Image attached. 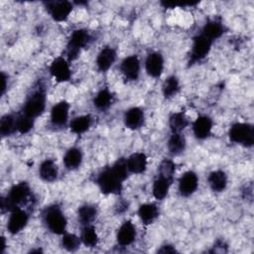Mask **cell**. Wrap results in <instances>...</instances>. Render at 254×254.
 <instances>
[{
    "label": "cell",
    "mask_w": 254,
    "mask_h": 254,
    "mask_svg": "<svg viewBox=\"0 0 254 254\" xmlns=\"http://www.w3.org/2000/svg\"><path fill=\"white\" fill-rule=\"evenodd\" d=\"M32 190L27 182H20L13 185L5 197H1V212H11L17 208H22L32 200Z\"/></svg>",
    "instance_id": "obj_1"
},
{
    "label": "cell",
    "mask_w": 254,
    "mask_h": 254,
    "mask_svg": "<svg viewBox=\"0 0 254 254\" xmlns=\"http://www.w3.org/2000/svg\"><path fill=\"white\" fill-rule=\"evenodd\" d=\"M91 42L92 35L86 29L78 28L73 30L66 44L64 58L68 63L75 61L79 57L81 51L88 47Z\"/></svg>",
    "instance_id": "obj_2"
},
{
    "label": "cell",
    "mask_w": 254,
    "mask_h": 254,
    "mask_svg": "<svg viewBox=\"0 0 254 254\" xmlns=\"http://www.w3.org/2000/svg\"><path fill=\"white\" fill-rule=\"evenodd\" d=\"M43 221L47 229L54 234L63 235L66 232L67 219L62 207L57 203L50 204L44 209Z\"/></svg>",
    "instance_id": "obj_3"
},
{
    "label": "cell",
    "mask_w": 254,
    "mask_h": 254,
    "mask_svg": "<svg viewBox=\"0 0 254 254\" xmlns=\"http://www.w3.org/2000/svg\"><path fill=\"white\" fill-rule=\"evenodd\" d=\"M46 103H47V95H46V89L43 85H39L36 89H34L27 97L22 113L25 115L36 119L39 116H41L46 109Z\"/></svg>",
    "instance_id": "obj_4"
},
{
    "label": "cell",
    "mask_w": 254,
    "mask_h": 254,
    "mask_svg": "<svg viewBox=\"0 0 254 254\" xmlns=\"http://www.w3.org/2000/svg\"><path fill=\"white\" fill-rule=\"evenodd\" d=\"M96 184L103 194H120L123 189V182L113 173L111 167H106L99 172Z\"/></svg>",
    "instance_id": "obj_5"
},
{
    "label": "cell",
    "mask_w": 254,
    "mask_h": 254,
    "mask_svg": "<svg viewBox=\"0 0 254 254\" xmlns=\"http://www.w3.org/2000/svg\"><path fill=\"white\" fill-rule=\"evenodd\" d=\"M228 137L231 142L250 148L254 144V127L250 123L236 122L229 128Z\"/></svg>",
    "instance_id": "obj_6"
},
{
    "label": "cell",
    "mask_w": 254,
    "mask_h": 254,
    "mask_svg": "<svg viewBox=\"0 0 254 254\" xmlns=\"http://www.w3.org/2000/svg\"><path fill=\"white\" fill-rule=\"evenodd\" d=\"M213 42L208 40L206 37L201 35L200 33L197 34L192 38V44L190 47L188 65L191 66L197 63L203 61L209 54Z\"/></svg>",
    "instance_id": "obj_7"
},
{
    "label": "cell",
    "mask_w": 254,
    "mask_h": 254,
    "mask_svg": "<svg viewBox=\"0 0 254 254\" xmlns=\"http://www.w3.org/2000/svg\"><path fill=\"white\" fill-rule=\"evenodd\" d=\"M45 8L51 18L56 22L67 20L73 9V3L70 1H48L44 3Z\"/></svg>",
    "instance_id": "obj_8"
},
{
    "label": "cell",
    "mask_w": 254,
    "mask_h": 254,
    "mask_svg": "<svg viewBox=\"0 0 254 254\" xmlns=\"http://www.w3.org/2000/svg\"><path fill=\"white\" fill-rule=\"evenodd\" d=\"M49 71L54 79L59 83L69 81L71 78L69 63L64 57H58L54 59L49 66Z\"/></svg>",
    "instance_id": "obj_9"
},
{
    "label": "cell",
    "mask_w": 254,
    "mask_h": 254,
    "mask_svg": "<svg viewBox=\"0 0 254 254\" xmlns=\"http://www.w3.org/2000/svg\"><path fill=\"white\" fill-rule=\"evenodd\" d=\"M70 105L65 100H61L53 105L50 113V122L55 128H62L68 121Z\"/></svg>",
    "instance_id": "obj_10"
},
{
    "label": "cell",
    "mask_w": 254,
    "mask_h": 254,
    "mask_svg": "<svg viewBox=\"0 0 254 254\" xmlns=\"http://www.w3.org/2000/svg\"><path fill=\"white\" fill-rule=\"evenodd\" d=\"M140 70V60L136 55L124 58L120 63V71L127 81H136L139 78Z\"/></svg>",
    "instance_id": "obj_11"
},
{
    "label": "cell",
    "mask_w": 254,
    "mask_h": 254,
    "mask_svg": "<svg viewBox=\"0 0 254 254\" xmlns=\"http://www.w3.org/2000/svg\"><path fill=\"white\" fill-rule=\"evenodd\" d=\"M29 214L23 208H17L10 212L7 221V230L10 234L20 233L28 224Z\"/></svg>",
    "instance_id": "obj_12"
},
{
    "label": "cell",
    "mask_w": 254,
    "mask_h": 254,
    "mask_svg": "<svg viewBox=\"0 0 254 254\" xmlns=\"http://www.w3.org/2000/svg\"><path fill=\"white\" fill-rule=\"evenodd\" d=\"M198 187V177L193 171L185 172L179 180L178 190L182 196L189 197L195 192Z\"/></svg>",
    "instance_id": "obj_13"
},
{
    "label": "cell",
    "mask_w": 254,
    "mask_h": 254,
    "mask_svg": "<svg viewBox=\"0 0 254 254\" xmlns=\"http://www.w3.org/2000/svg\"><path fill=\"white\" fill-rule=\"evenodd\" d=\"M164 64L163 56L158 52H152L146 58L145 70L150 77L159 78L164 71Z\"/></svg>",
    "instance_id": "obj_14"
},
{
    "label": "cell",
    "mask_w": 254,
    "mask_h": 254,
    "mask_svg": "<svg viewBox=\"0 0 254 254\" xmlns=\"http://www.w3.org/2000/svg\"><path fill=\"white\" fill-rule=\"evenodd\" d=\"M116 59H117V52L114 48L110 46L103 47L99 51L96 57L95 64L97 69L100 72H106L113 65Z\"/></svg>",
    "instance_id": "obj_15"
},
{
    "label": "cell",
    "mask_w": 254,
    "mask_h": 254,
    "mask_svg": "<svg viewBox=\"0 0 254 254\" xmlns=\"http://www.w3.org/2000/svg\"><path fill=\"white\" fill-rule=\"evenodd\" d=\"M213 121L207 115H199L192 122V133L197 140L207 139L212 131Z\"/></svg>",
    "instance_id": "obj_16"
},
{
    "label": "cell",
    "mask_w": 254,
    "mask_h": 254,
    "mask_svg": "<svg viewBox=\"0 0 254 254\" xmlns=\"http://www.w3.org/2000/svg\"><path fill=\"white\" fill-rule=\"evenodd\" d=\"M137 236L136 227L131 220H125L117 230L116 240L118 245L125 247L131 245Z\"/></svg>",
    "instance_id": "obj_17"
},
{
    "label": "cell",
    "mask_w": 254,
    "mask_h": 254,
    "mask_svg": "<svg viewBox=\"0 0 254 254\" xmlns=\"http://www.w3.org/2000/svg\"><path fill=\"white\" fill-rule=\"evenodd\" d=\"M145 121V114L142 108L134 106L125 111L123 116V122L127 129L138 130L140 129Z\"/></svg>",
    "instance_id": "obj_18"
},
{
    "label": "cell",
    "mask_w": 254,
    "mask_h": 254,
    "mask_svg": "<svg viewBox=\"0 0 254 254\" xmlns=\"http://www.w3.org/2000/svg\"><path fill=\"white\" fill-rule=\"evenodd\" d=\"M226 32V28L219 19H210L202 27L200 34L214 42Z\"/></svg>",
    "instance_id": "obj_19"
},
{
    "label": "cell",
    "mask_w": 254,
    "mask_h": 254,
    "mask_svg": "<svg viewBox=\"0 0 254 254\" xmlns=\"http://www.w3.org/2000/svg\"><path fill=\"white\" fill-rule=\"evenodd\" d=\"M127 167L129 170V173L140 175L145 173L147 170L148 165V158L145 153L143 152H136L131 154L127 159Z\"/></svg>",
    "instance_id": "obj_20"
},
{
    "label": "cell",
    "mask_w": 254,
    "mask_h": 254,
    "mask_svg": "<svg viewBox=\"0 0 254 254\" xmlns=\"http://www.w3.org/2000/svg\"><path fill=\"white\" fill-rule=\"evenodd\" d=\"M39 176L46 183L56 182L59 177V168L56 162L52 159L44 160L39 167Z\"/></svg>",
    "instance_id": "obj_21"
},
{
    "label": "cell",
    "mask_w": 254,
    "mask_h": 254,
    "mask_svg": "<svg viewBox=\"0 0 254 254\" xmlns=\"http://www.w3.org/2000/svg\"><path fill=\"white\" fill-rule=\"evenodd\" d=\"M137 213L144 225H150L159 217L160 209L157 204L153 202H146L139 206Z\"/></svg>",
    "instance_id": "obj_22"
},
{
    "label": "cell",
    "mask_w": 254,
    "mask_h": 254,
    "mask_svg": "<svg viewBox=\"0 0 254 254\" xmlns=\"http://www.w3.org/2000/svg\"><path fill=\"white\" fill-rule=\"evenodd\" d=\"M83 155L78 147H71L69 148L64 155L63 163L66 170L74 171L78 169L82 163Z\"/></svg>",
    "instance_id": "obj_23"
},
{
    "label": "cell",
    "mask_w": 254,
    "mask_h": 254,
    "mask_svg": "<svg viewBox=\"0 0 254 254\" xmlns=\"http://www.w3.org/2000/svg\"><path fill=\"white\" fill-rule=\"evenodd\" d=\"M207 182L214 192H221L223 191L228 184V178L224 171L222 170H215L209 173L207 177Z\"/></svg>",
    "instance_id": "obj_24"
},
{
    "label": "cell",
    "mask_w": 254,
    "mask_h": 254,
    "mask_svg": "<svg viewBox=\"0 0 254 254\" xmlns=\"http://www.w3.org/2000/svg\"><path fill=\"white\" fill-rule=\"evenodd\" d=\"M173 182L174 180L172 179L157 175V178L155 179L152 187V192L154 197L158 200H163L167 196Z\"/></svg>",
    "instance_id": "obj_25"
},
{
    "label": "cell",
    "mask_w": 254,
    "mask_h": 254,
    "mask_svg": "<svg viewBox=\"0 0 254 254\" xmlns=\"http://www.w3.org/2000/svg\"><path fill=\"white\" fill-rule=\"evenodd\" d=\"M93 118L90 114H84L74 117L68 124L69 130L76 135H81L85 133L92 126Z\"/></svg>",
    "instance_id": "obj_26"
},
{
    "label": "cell",
    "mask_w": 254,
    "mask_h": 254,
    "mask_svg": "<svg viewBox=\"0 0 254 254\" xmlns=\"http://www.w3.org/2000/svg\"><path fill=\"white\" fill-rule=\"evenodd\" d=\"M113 99H114V95L112 94V92L107 87H104V88H101L94 95L92 103L97 110L105 111L112 105Z\"/></svg>",
    "instance_id": "obj_27"
},
{
    "label": "cell",
    "mask_w": 254,
    "mask_h": 254,
    "mask_svg": "<svg viewBox=\"0 0 254 254\" xmlns=\"http://www.w3.org/2000/svg\"><path fill=\"white\" fill-rule=\"evenodd\" d=\"M190 125L185 111L173 112L169 117V127L172 133H182Z\"/></svg>",
    "instance_id": "obj_28"
},
{
    "label": "cell",
    "mask_w": 254,
    "mask_h": 254,
    "mask_svg": "<svg viewBox=\"0 0 254 254\" xmlns=\"http://www.w3.org/2000/svg\"><path fill=\"white\" fill-rule=\"evenodd\" d=\"M187 147V140L183 133H172L170 136L167 148L169 150V153L173 156H178L184 153Z\"/></svg>",
    "instance_id": "obj_29"
},
{
    "label": "cell",
    "mask_w": 254,
    "mask_h": 254,
    "mask_svg": "<svg viewBox=\"0 0 254 254\" xmlns=\"http://www.w3.org/2000/svg\"><path fill=\"white\" fill-rule=\"evenodd\" d=\"M97 213L98 212L95 205L89 203L82 204L77 208V220L82 226L91 224L95 220Z\"/></svg>",
    "instance_id": "obj_30"
},
{
    "label": "cell",
    "mask_w": 254,
    "mask_h": 254,
    "mask_svg": "<svg viewBox=\"0 0 254 254\" xmlns=\"http://www.w3.org/2000/svg\"><path fill=\"white\" fill-rule=\"evenodd\" d=\"M81 243L87 248H94L99 242L98 234L95 227L92 224L83 225L80 233Z\"/></svg>",
    "instance_id": "obj_31"
},
{
    "label": "cell",
    "mask_w": 254,
    "mask_h": 254,
    "mask_svg": "<svg viewBox=\"0 0 254 254\" xmlns=\"http://www.w3.org/2000/svg\"><path fill=\"white\" fill-rule=\"evenodd\" d=\"M181 89L180 80L176 75L168 76L162 85V93L166 99H171L176 96Z\"/></svg>",
    "instance_id": "obj_32"
},
{
    "label": "cell",
    "mask_w": 254,
    "mask_h": 254,
    "mask_svg": "<svg viewBox=\"0 0 254 254\" xmlns=\"http://www.w3.org/2000/svg\"><path fill=\"white\" fill-rule=\"evenodd\" d=\"M17 131L16 116L13 114H5L0 119V133L2 137H9Z\"/></svg>",
    "instance_id": "obj_33"
},
{
    "label": "cell",
    "mask_w": 254,
    "mask_h": 254,
    "mask_svg": "<svg viewBox=\"0 0 254 254\" xmlns=\"http://www.w3.org/2000/svg\"><path fill=\"white\" fill-rule=\"evenodd\" d=\"M62 246L64 249H65L68 252H74L76 251L81 244V239L80 236H77L74 233H69V232H65L62 235Z\"/></svg>",
    "instance_id": "obj_34"
},
{
    "label": "cell",
    "mask_w": 254,
    "mask_h": 254,
    "mask_svg": "<svg viewBox=\"0 0 254 254\" xmlns=\"http://www.w3.org/2000/svg\"><path fill=\"white\" fill-rule=\"evenodd\" d=\"M35 119L25 115L24 113H20L16 116V125H17V132L20 134H27L29 133L34 127Z\"/></svg>",
    "instance_id": "obj_35"
},
{
    "label": "cell",
    "mask_w": 254,
    "mask_h": 254,
    "mask_svg": "<svg viewBox=\"0 0 254 254\" xmlns=\"http://www.w3.org/2000/svg\"><path fill=\"white\" fill-rule=\"evenodd\" d=\"M176 173V164L171 159H164L158 166V175L174 180Z\"/></svg>",
    "instance_id": "obj_36"
},
{
    "label": "cell",
    "mask_w": 254,
    "mask_h": 254,
    "mask_svg": "<svg viewBox=\"0 0 254 254\" xmlns=\"http://www.w3.org/2000/svg\"><path fill=\"white\" fill-rule=\"evenodd\" d=\"M110 167H111L113 173L124 183L125 180L128 177V174H129L126 159L125 158H119Z\"/></svg>",
    "instance_id": "obj_37"
},
{
    "label": "cell",
    "mask_w": 254,
    "mask_h": 254,
    "mask_svg": "<svg viewBox=\"0 0 254 254\" xmlns=\"http://www.w3.org/2000/svg\"><path fill=\"white\" fill-rule=\"evenodd\" d=\"M227 248H228V245L227 243L223 240V239H217L214 244L212 245V248L211 250H209V252L211 253H224V252H227Z\"/></svg>",
    "instance_id": "obj_38"
},
{
    "label": "cell",
    "mask_w": 254,
    "mask_h": 254,
    "mask_svg": "<svg viewBox=\"0 0 254 254\" xmlns=\"http://www.w3.org/2000/svg\"><path fill=\"white\" fill-rule=\"evenodd\" d=\"M128 207H129V203L124 199H120L115 205V212L117 214H122L126 210H128Z\"/></svg>",
    "instance_id": "obj_39"
},
{
    "label": "cell",
    "mask_w": 254,
    "mask_h": 254,
    "mask_svg": "<svg viewBox=\"0 0 254 254\" xmlns=\"http://www.w3.org/2000/svg\"><path fill=\"white\" fill-rule=\"evenodd\" d=\"M157 252H158V253H164V254H166V253H176V252H178V251H177V249H176L175 246H173V245H171V244H164V245H162V246L157 250Z\"/></svg>",
    "instance_id": "obj_40"
},
{
    "label": "cell",
    "mask_w": 254,
    "mask_h": 254,
    "mask_svg": "<svg viewBox=\"0 0 254 254\" xmlns=\"http://www.w3.org/2000/svg\"><path fill=\"white\" fill-rule=\"evenodd\" d=\"M7 78H8V77H7V75L5 74V72L2 71V72H1V81H2V84H1V95H3V94L5 93V91H6V88H7V81H8Z\"/></svg>",
    "instance_id": "obj_41"
},
{
    "label": "cell",
    "mask_w": 254,
    "mask_h": 254,
    "mask_svg": "<svg viewBox=\"0 0 254 254\" xmlns=\"http://www.w3.org/2000/svg\"><path fill=\"white\" fill-rule=\"evenodd\" d=\"M6 247V243H5V238L2 237V246H1V252L3 253L4 252V249Z\"/></svg>",
    "instance_id": "obj_42"
},
{
    "label": "cell",
    "mask_w": 254,
    "mask_h": 254,
    "mask_svg": "<svg viewBox=\"0 0 254 254\" xmlns=\"http://www.w3.org/2000/svg\"><path fill=\"white\" fill-rule=\"evenodd\" d=\"M30 252H31V253H34V252H42V250H41V249H33V250H31Z\"/></svg>",
    "instance_id": "obj_43"
}]
</instances>
